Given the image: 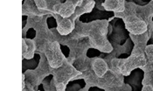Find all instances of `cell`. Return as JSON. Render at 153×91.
Listing matches in <instances>:
<instances>
[{
    "instance_id": "6da1fadb",
    "label": "cell",
    "mask_w": 153,
    "mask_h": 91,
    "mask_svg": "<svg viewBox=\"0 0 153 91\" xmlns=\"http://www.w3.org/2000/svg\"><path fill=\"white\" fill-rule=\"evenodd\" d=\"M117 17L123 19L126 30L133 35H141L147 32L148 25L137 16V5L133 3L125 4V11L122 13H117Z\"/></svg>"
},
{
    "instance_id": "7a4b0ae2",
    "label": "cell",
    "mask_w": 153,
    "mask_h": 91,
    "mask_svg": "<svg viewBox=\"0 0 153 91\" xmlns=\"http://www.w3.org/2000/svg\"><path fill=\"white\" fill-rule=\"evenodd\" d=\"M146 65V57L144 54H130L125 59H114L111 60L110 70L123 76H129L130 74L138 68H143Z\"/></svg>"
},
{
    "instance_id": "3957f363",
    "label": "cell",
    "mask_w": 153,
    "mask_h": 91,
    "mask_svg": "<svg viewBox=\"0 0 153 91\" xmlns=\"http://www.w3.org/2000/svg\"><path fill=\"white\" fill-rule=\"evenodd\" d=\"M107 28L105 22H97L93 24L88 33V37L90 42L103 52H111L112 47L108 43L106 38Z\"/></svg>"
},
{
    "instance_id": "277c9868",
    "label": "cell",
    "mask_w": 153,
    "mask_h": 91,
    "mask_svg": "<svg viewBox=\"0 0 153 91\" xmlns=\"http://www.w3.org/2000/svg\"><path fill=\"white\" fill-rule=\"evenodd\" d=\"M45 54L49 66L52 68H59L63 66L65 56L61 52L58 41H53L45 46Z\"/></svg>"
},
{
    "instance_id": "5b68a950",
    "label": "cell",
    "mask_w": 153,
    "mask_h": 91,
    "mask_svg": "<svg viewBox=\"0 0 153 91\" xmlns=\"http://www.w3.org/2000/svg\"><path fill=\"white\" fill-rule=\"evenodd\" d=\"M130 39L134 43V47L132 49L131 54H144V50L147 46V43L150 40V35L148 31L141 35L130 34Z\"/></svg>"
},
{
    "instance_id": "8992f818",
    "label": "cell",
    "mask_w": 153,
    "mask_h": 91,
    "mask_svg": "<svg viewBox=\"0 0 153 91\" xmlns=\"http://www.w3.org/2000/svg\"><path fill=\"white\" fill-rule=\"evenodd\" d=\"M76 10L75 3L73 1H66L65 3H59L53 6V11L59 14L62 19H69Z\"/></svg>"
},
{
    "instance_id": "52a82bcc",
    "label": "cell",
    "mask_w": 153,
    "mask_h": 91,
    "mask_svg": "<svg viewBox=\"0 0 153 91\" xmlns=\"http://www.w3.org/2000/svg\"><path fill=\"white\" fill-rule=\"evenodd\" d=\"M100 79L102 80L104 84L113 88H122L123 86V75L110 69L107 72V74L102 78Z\"/></svg>"
},
{
    "instance_id": "ba28073f",
    "label": "cell",
    "mask_w": 153,
    "mask_h": 91,
    "mask_svg": "<svg viewBox=\"0 0 153 91\" xmlns=\"http://www.w3.org/2000/svg\"><path fill=\"white\" fill-rule=\"evenodd\" d=\"M137 16L141 19L143 21L147 24V25L152 21L153 18V1L148 3L144 6H137Z\"/></svg>"
},
{
    "instance_id": "9c48e42d",
    "label": "cell",
    "mask_w": 153,
    "mask_h": 91,
    "mask_svg": "<svg viewBox=\"0 0 153 91\" xmlns=\"http://www.w3.org/2000/svg\"><path fill=\"white\" fill-rule=\"evenodd\" d=\"M125 4L126 2L123 0H107L102 4V5L106 11L122 13L125 11Z\"/></svg>"
},
{
    "instance_id": "30bf717a",
    "label": "cell",
    "mask_w": 153,
    "mask_h": 91,
    "mask_svg": "<svg viewBox=\"0 0 153 91\" xmlns=\"http://www.w3.org/2000/svg\"><path fill=\"white\" fill-rule=\"evenodd\" d=\"M92 68L95 75L99 78H102L107 72L109 70V68L106 63V61L101 58H95L92 62Z\"/></svg>"
},
{
    "instance_id": "8fae6325",
    "label": "cell",
    "mask_w": 153,
    "mask_h": 91,
    "mask_svg": "<svg viewBox=\"0 0 153 91\" xmlns=\"http://www.w3.org/2000/svg\"><path fill=\"white\" fill-rule=\"evenodd\" d=\"M74 29V23L70 19H60L57 25V31L60 35L67 36Z\"/></svg>"
},
{
    "instance_id": "7c38bea8",
    "label": "cell",
    "mask_w": 153,
    "mask_h": 91,
    "mask_svg": "<svg viewBox=\"0 0 153 91\" xmlns=\"http://www.w3.org/2000/svg\"><path fill=\"white\" fill-rule=\"evenodd\" d=\"M36 49L35 43L32 40L23 39L22 40V54L25 59L30 60L34 56Z\"/></svg>"
},
{
    "instance_id": "4fadbf2b",
    "label": "cell",
    "mask_w": 153,
    "mask_h": 91,
    "mask_svg": "<svg viewBox=\"0 0 153 91\" xmlns=\"http://www.w3.org/2000/svg\"><path fill=\"white\" fill-rule=\"evenodd\" d=\"M144 54L146 57V65L141 68L143 72H148V71H153V45H147Z\"/></svg>"
},
{
    "instance_id": "5bb4252c",
    "label": "cell",
    "mask_w": 153,
    "mask_h": 91,
    "mask_svg": "<svg viewBox=\"0 0 153 91\" xmlns=\"http://www.w3.org/2000/svg\"><path fill=\"white\" fill-rule=\"evenodd\" d=\"M142 85H152L153 86V71L144 72L143 79L142 81Z\"/></svg>"
},
{
    "instance_id": "9a60e30c",
    "label": "cell",
    "mask_w": 153,
    "mask_h": 91,
    "mask_svg": "<svg viewBox=\"0 0 153 91\" xmlns=\"http://www.w3.org/2000/svg\"><path fill=\"white\" fill-rule=\"evenodd\" d=\"M34 4H36V7L38 9V11H47V3L44 0H41V1H35Z\"/></svg>"
},
{
    "instance_id": "2e32d148",
    "label": "cell",
    "mask_w": 153,
    "mask_h": 91,
    "mask_svg": "<svg viewBox=\"0 0 153 91\" xmlns=\"http://www.w3.org/2000/svg\"><path fill=\"white\" fill-rule=\"evenodd\" d=\"M66 86H67V84L64 83V82H56V83H55L56 91H65V90H66Z\"/></svg>"
},
{
    "instance_id": "e0dca14e",
    "label": "cell",
    "mask_w": 153,
    "mask_h": 91,
    "mask_svg": "<svg viewBox=\"0 0 153 91\" xmlns=\"http://www.w3.org/2000/svg\"><path fill=\"white\" fill-rule=\"evenodd\" d=\"M141 91H153V86H152V85H143Z\"/></svg>"
}]
</instances>
